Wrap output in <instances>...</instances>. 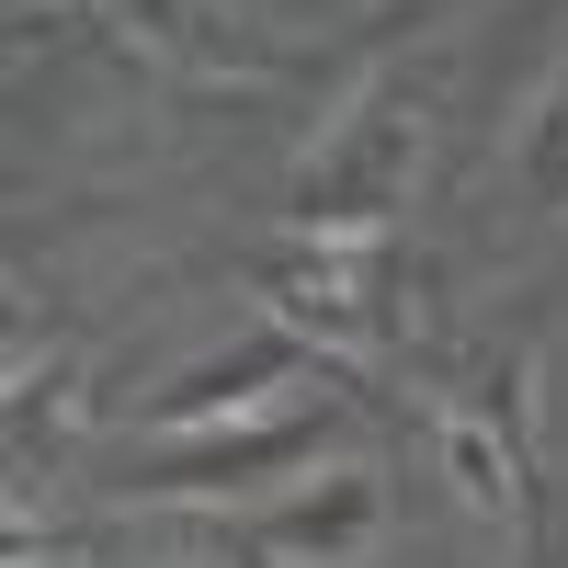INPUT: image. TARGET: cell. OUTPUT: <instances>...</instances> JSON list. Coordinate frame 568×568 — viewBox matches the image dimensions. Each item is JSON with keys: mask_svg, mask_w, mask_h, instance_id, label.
<instances>
[{"mask_svg": "<svg viewBox=\"0 0 568 568\" xmlns=\"http://www.w3.org/2000/svg\"><path fill=\"white\" fill-rule=\"evenodd\" d=\"M420 136H433V103L409 80H364L342 114L318 125V149L284 182V227L296 240H387L409 182H420Z\"/></svg>", "mask_w": 568, "mask_h": 568, "instance_id": "cell-1", "label": "cell"}, {"mask_svg": "<svg viewBox=\"0 0 568 568\" xmlns=\"http://www.w3.org/2000/svg\"><path fill=\"white\" fill-rule=\"evenodd\" d=\"M251 284H262V318L296 329L329 375L375 364L409 329L398 240H273V251H251Z\"/></svg>", "mask_w": 568, "mask_h": 568, "instance_id": "cell-2", "label": "cell"}, {"mask_svg": "<svg viewBox=\"0 0 568 568\" xmlns=\"http://www.w3.org/2000/svg\"><path fill=\"white\" fill-rule=\"evenodd\" d=\"M433 444H444L455 500L489 511L500 535H524V511H535V489H524V353H500L466 387H444L433 398Z\"/></svg>", "mask_w": 568, "mask_h": 568, "instance_id": "cell-3", "label": "cell"}, {"mask_svg": "<svg viewBox=\"0 0 568 568\" xmlns=\"http://www.w3.org/2000/svg\"><path fill=\"white\" fill-rule=\"evenodd\" d=\"M329 433H342L329 409H273V420H240V433H182V444H160L149 466H136L125 489H136V500H240V489H262V478L318 466Z\"/></svg>", "mask_w": 568, "mask_h": 568, "instance_id": "cell-4", "label": "cell"}, {"mask_svg": "<svg viewBox=\"0 0 568 568\" xmlns=\"http://www.w3.org/2000/svg\"><path fill=\"white\" fill-rule=\"evenodd\" d=\"M307 375H329L296 329H251L240 353H205V364H182L160 398H136V433L149 444H182V433H227V420H262V398H284V387H307Z\"/></svg>", "mask_w": 568, "mask_h": 568, "instance_id": "cell-5", "label": "cell"}, {"mask_svg": "<svg viewBox=\"0 0 568 568\" xmlns=\"http://www.w3.org/2000/svg\"><path fill=\"white\" fill-rule=\"evenodd\" d=\"M375 535H387V478H375L364 455H342V466H318L296 500L251 511L240 557L251 568H353V557H375Z\"/></svg>", "mask_w": 568, "mask_h": 568, "instance_id": "cell-6", "label": "cell"}, {"mask_svg": "<svg viewBox=\"0 0 568 568\" xmlns=\"http://www.w3.org/2000/svg\"><path fill=\"white\" fill-rule=\"evenodd\" d=\"M125 34L194 80H262L273 69V45L240 34V0H125Z\"/></svg>", "mask_w": 568, "mask_h": 568, "instance_id": "cell-7", "label": "cell"}, {"mask_svg": "<svg viewBox=\"0 0 568 568\" xmlns=\"http://www.w3.org/2000/svg\"><path fill=\"white\" fill-rule=\"evenodd\" d=\"M511 205H524L535 227L568 216V69L524 103V125H511Z\"/></svg>", "mask_w": 568, "mask_h": 568, "instance_id": "cell-8", "label": "cell"}, {"mask_svg": "<svg viewBox=\"0 0 568 568\" xmlns=\"http://www.w3.org/2000/svg\"><path fill=\"white\" fill-rule=\"evenodd\" d=\"M444 12H466V0H375V34H420V23H444Z\"/></svg>", "mask_w": 568, "mask_h": 568, "instance_id": "cell-9", "label": "cell"}]
</instances>
